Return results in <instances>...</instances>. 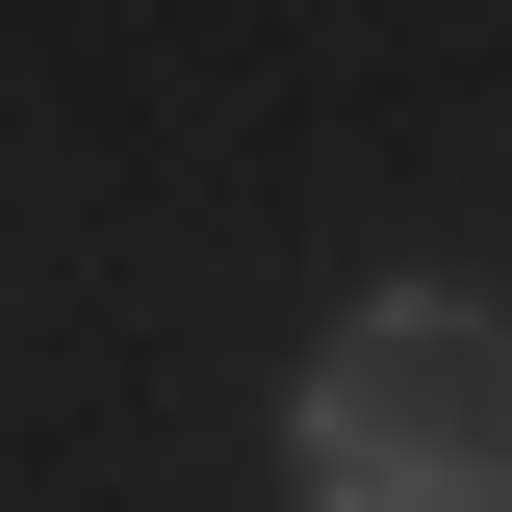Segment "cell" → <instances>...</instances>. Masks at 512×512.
I'll use <instances>...</instances> for the list:
<instances>
[{"label": "cell", "mask_w": 512, "mask_h": 512, "mask_svg": "<svg viewBox=\"0 0 512 512\" xmlns=\"http://www.w3.org/2000/svg\"><path fill=\"white\" fill-rule=\"evenodd\" d=\"M282 512H512V308L359 282L282 384Z\"/></svg>", "instance_id": "1"}]
</instances>
